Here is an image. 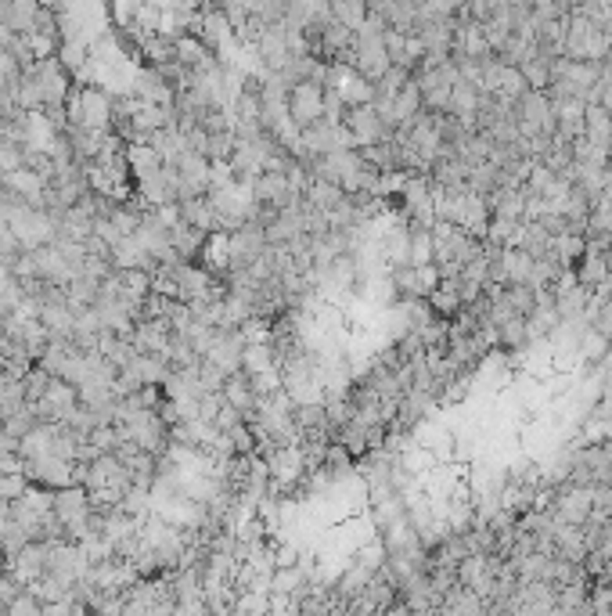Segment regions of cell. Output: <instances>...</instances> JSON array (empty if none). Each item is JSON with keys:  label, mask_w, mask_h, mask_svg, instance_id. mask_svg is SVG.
<instances>
[{"label": "cell", "mask_w": 612, "mask_h": 616, "mask_svg": "<svg viewBox=\"0 0 612 616\" xmlns=\"http://www.w3.org/2000/svg\"><path fill=\"white\" fill-rule=\"evenodd\" d=\"M515 127H519V134H522L526 141H529V137H555V112H551L547 94L526 91V94L515 101Z\"/></svg>", "instance_id": "cell-1"}, {"label": "cell", "mask_w": 612, "mask_h": 616, "mask_svg": "<svg viewBox=\"0 0 612 616\" xmlns=\"http://www.w3.org/2000/svg\"><path fill=\"white\" fill-rule=\"evenodd\" d=\"M288 119L306 130V127H318L325 119V87L302 80L295 87H288Z\"/></svg>", "instance_id": "cell-2"}, {"label": "cell", "mask_w": 612, "mask_h": 616, "mask_svg": "<svg viewBox=\"0 0 612 616\" xmlns=\"http://www.w3.org/2000/svg\"><path fill=\"white\" fill-rule=\"evenodd\" d=\"M343 127H346V134H350V141H354L357 152H364V148H372V145H382V141H393V130L379 119V112H375L372 105L350 109L346 119H343Z\"/></svg>", "instance_id": "cell-3"}, {"label": "cell", "mask_w": 612, "mask_h": 616, "mask_svg": "<svg viewBox=\"0 0 612 616\" xmlns=\"http://www.w3.org/2000/svg\"><path fill=\"white\" fill-rule=\"evenodd\" d=\"M325 91H336V98H339L346 109H364V105H375V87H372L364 76H357L354 69H346V66H332Z\"/></svg>", "instance_id": "cell-4"}, {"label": "cell", "mask_w": 612, "mask_h": 616, "mask_svg": "<svg viewBox=\"0 0 612 616\" xmlns=\"http://www.w3.org/2000/svg\"><path fill=\"white\" fill-rule=\"evenodd\" d=\"M80 109H83V130L109 134L112 116H116V105L109 101L105 91H98V87H80Z\"/></svg>", "instance_id": "cell-5"}, {"label": "cell", "mask_w": 612, "mask_h": 616, "mask_svg": "<svg viewBox=\"0 0 612 616\" xmlns=\"http://www.w3.org/2000/svg\"><path fill=\"white\" fill-rule=\"evenodd\" d=\"M267 472H270V483H274V487H292V483L306 472L302 447H299V444H292V447H277V451H270V465H267Z\"/></svg>", "instance_id": "cell-6"}, {"label": "cell", "mask_w": 612, "mask_h": 616, "mask_svg": "<svg viewBox=\"0 0 612 616\" xmlns=\"http://www.w3.org/2000/svg\"><path fill=\"white\" fill-rule=\"evenodd\" d=\"M202 270L213 277V274H231V234L227 231H213L209 238H205V245H202Z\"/></svg>", "instance_id": "cell-7"}, {"label": "cell", "mask_w": 612, "mask_h": 616, "mask_svg": "<svg viewBox=\"0 0 612 616\" xmlns=\"http://www.w3.org/2000/svg\"><path fill=\"white\" fill-rule=\"evenodd\" d=\"M220 397H223V404H227L231 411H238L245 422L256 415V393H252V386H249V375H245V372L227 375V383H223Z\"/></svg>", "instance_id": "cell-8"}, {"label": "cell", "mask_w": 612, "mask_h": 616, "mask_svg": "<svg viewBox=\"0 0 612 616\" xmlns=\"http://www.w3.org/2000/svg\"><path fill=\"white\" fill-rule=\"evenodd\" d=\"M127 166H130V173L137 177V184H144V180L159 177L166 163H162V155H159L148 141H137V145L127 148Z\"/></svg>", "instance_id": "cell-9"}, {"label": "cell", "mask_w": 612, "mask_h": 616, "mask_svg": "<svg viewBox=\"0 0 612 616\" xmlns=\"http://www.w3.org/2000/svg\"><path fill=\"white\" fill-rule=\"evenodd\" d=\"M429 311L440 314V318H450V314H461V277H440L436 292L429 295Z\"/></svg>", "instance_id": "cell-10"}, {"label": "cell", "mask_w": 612, "mask_h": 616, "mask_svg": "<svg viewBox=\"0 0 612 616\" xmlns=\"http://www.w3.org/2000/svg\"><path fill=\"white\" fill-rule=\"evenodd\" d=\"M583 141H590L594 148H612V119H608V109L601 105H587L583 112Z\"/></svg>", "instance_id": "cell-11"}, {"label": "cell", "mask_w": 612, "mask_h": 616, "mask_svg": "<svg viewBox=\"0 0 612 616\" xmlns=\"http://www.w3.org/2000/svg\"><path fill=\"white\" fill-rule=\"evenodd\" d=\"M583 252H587V234H573V231H565V234H555L551 238V260L558 263V267H576L580 260H583Z\"/></svg>", "instance_id": "cell-12"}, {"label": "cell", "mask_w": 612, "mask_h": 616, "mask_svg": "<svg viewBox=\"0 0 612 616\" xmlns=\"http://www.w3.org/2000/svg\"><path fill=\"white\" fill-rule=\"evenodd\" d=\"M180 220H184L188 227L202 231V234H213V231H216V209H213V202H209L205 195H202V198L180 202Z\"/></svg>", "instance_id": "cell-13"}, {"label": "cell", "mask_w": 612, "mask_h": 616, "mask_svg": "<svg viewBox=\"0 0 612 616\" xmlns=\"http://www.w3.org/2000/svg\"><path fill=\"white\" fill-rule=\"evenodd\" d=\"M501 260H504L508 285H526V288H533V267H537L533 256H526L522 249H504Z\"/></svg>", "instance_id": "cell-14"}, {"label": "cell", "mask_w": 612, "mask_h": 616, "mask_svg": "<svg viewBox=\"0 0 612 616\" xmlns=\"http://www.w3.org/2000/svg\"><path fill=\"white\" fill-rule=\"evenodd\" d=\"M332 8V19L339 22V26H346L350 33H361L364 30V22H368V4L364 0H357V4H346V0H336V4H328Z\"/></svg>", "instance_id": "cell-15"}, {"label": "cell", "mask_w": 612, "mask_h": 616, "mask_svg": "<svg viewBox=\"0 0 612 616\" xmlns=\"http://www.w3.org/2000/svg\"><path fill=\"white\" fill-rule=\"evenodd\" d=\"M407 263H411V267H429V263H433V234H429L425 227H411Z\"/></svg>", "instance_id": "cell-16"}, {"label": "cell", "mask_w": 612, "mask_h": 616, "mask_svg": "<svg viewBox=\"0 0 612 616\" xmlns=\"http://www.w3.org/2000/svg\"><path fill=\"white\" fill-rule=\"evenodd\" d=\"M494 339L508 350H526L529 347V336H526V318H511L504 321L501 329H494Z\"/></svg>", "instance_id": "cell-17"}, {"label": "cell", "mask_w": 612, "mask_h": 616, "mask_svg": "<svg viewBox=\"0 0 612 616\" xmlns=\"http://www.w3.org/2000/svg\"><path fill=\"white\" fill-rule=\"evenodd\" d=\"M26 490H30L26 472H19V476H0V501H4V505H15Z\"/></svg>", "instance_id": "cell-18"}, {"label": "cell", "mask_w": 612, "mask_h": 616, "mask_svg": "<svg viewBox=\"0 0 612 616\" xmlns=\"http://www.w3.org/2000/svg\"><path fill=\"white\" fill-rule=\"evenodd\" d=\"M12 616H40V612H37L33 598H15L12 602Z\"/></svg>", "instance_id": "cell-19"}]
</instances>
